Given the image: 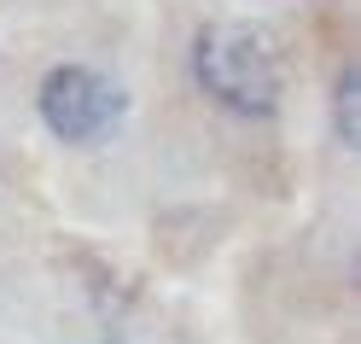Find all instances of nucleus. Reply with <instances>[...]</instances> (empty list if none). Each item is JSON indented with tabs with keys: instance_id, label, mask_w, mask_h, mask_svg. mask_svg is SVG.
Here are the masks:
<instances>
[{
	"instance_id": "2",
	"label": "nucleus",
	"mask_w": 361,
	"mask_h": 344,
	"mask_svg": "<svg viewBox=\"0 0 361 344\" xmlns=\"http://www.w3.org/2000/svg\"><path fill=\"white\" fill-rule=\"evenodd\" d=\"M35 111L59 146L94 152L111 146L128 123V88L94 64H53L35 88Z\"/></svg>"
},
{
	"instance_id": "3",
	"label": "nucleus",
	"mask_w": 361,
	"mask_h": 344,
	"mask_svg": "<svg viewBox=\"0 0 361 344\" xmlns=\"http://www.w3.org/2000/svg\"><path fill=\"white\" fill-rule=\"evenodd\" d=\"M332 129L350 152L361 146V71H338L332 82Z\"/></svg>"
},
{
	"instance_id": "1",
	"label": "nucleus",
	"mask_w": 361,
	"mask_h": 344,
	"mask_svg": "<svg viewBox=\"0 0 361 344\" xmlns=\"http://www.w3.org/2000/svg\"><path fill=\"white\" fill-rule=\"evenodd\" d=\"M192 82L233 117H274L286 100V59L274 35L239 18H216L192 35Z\"/></svg>"
}]
</instances>
